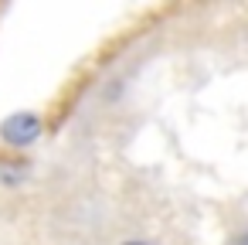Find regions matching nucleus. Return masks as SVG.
I'll use <instances>...</instances> for the list:
<instances>
[{
  "mask_svg": "<svg viewBox=\"0 0 248 245\" xmlns=\"http://www.w3.org/2000/svg\"><path fill=\"white\" fill-rule=\"evenodd\" d=\"M41 136H45V119L34 109L11 113L4 123H0V143L11 147V150H31Z\"/></svg>",
  "mask_w": 248,
  "mask_h": 245,
  "instance_id": "1",
  "label": "nucleus"
},
{
  "mask_svg": "<svg viewBox=\"0 0 248 245\" xmlns=\"http://www.w3.org/2000/svg\"><path fill=\"white\" fill-rule=\"evenodd\" d=\"M231 245H248V228H245V231H238V235L231 238Z\"/></svg>",
  "mask_w": 248,
  "mask_h": 245,
  "instance_id": "2",
  "label": "nucleus"
},
{
  "mask_svg": "<svg viewBox=\"0 0 248 245\" xmlns=\"http://www.w3.org/2000/svg\"><path fill=\"white\" fill-rule=\"evenodd\" d=\"M119 245H156V242H150V238H126V242H119Z\"/></svg>",
  "mask_w": 248,
  "mask_h": 245,
  "instance_id": "3",
  "label": "nucleus"
}]
</instances>
